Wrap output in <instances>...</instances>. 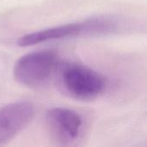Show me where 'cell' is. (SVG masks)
<instances>
[{
    "label": "cell",
    "instance_id": "7a4b0ae2",
    "mask_svg": "<svg viewBox=\"0 0 147 147\" xmlns=\"http://www.w3.org/2000/svg\"><path fill=\"white\" fill-rule=\"evenodd\" d=\"M58 54L54 51L41 50L22 56L15 64V80L24 86L36 88L45 84L57 71Z\"/></svg>",
    "mask_w": 147,
    "mask_h": 147
},
{
    "label": "cell",
    "instance_id": "5b68a950",
    "mask_svg": "<svg viewBox=\"0 0 147 147\" xmlns=\"http://www.w3.org/2000/svg\"><path fill=\"white\" fill-rule=\"evenodd\" d=\"M84 22L68 23L25 34L18 40L17 45L20 47H30L48 40H59L73 36H81L84 35Z\"/></svg>",
    "mask_w": 147,
    "mask_h": 147
},
{
    "label": "cell",
    "instance_id": "3957f363",
    "mask_svg": "<svg viewBox=\"0 0 147 147\" xmlns=\"http://www.w3.org/2000/svg\"><path fill=\"white\" fill-rule=\"evenodd\" d=\"M34 107L30 102L20 101L0 109V146L13 140L31 122Z\"/></svg>",
    "mask_w": 147,
    "mask_h": 147
},
{
    "label": "cell",
    "instance_id": "6da1fadb",
    "mask_svg": "<svg viewBox=\"0 0 147 147\" xmlns=\"http://www.w3.org/2000/svg\"><path fill=\"white\" fill-rule=\"evenodd\" d=\"M58 74L59 85L65 95L80 101H90L99 96L106 88L105 78L93 69L79 65L61 66Z\"/></svg>",
    "mask_w": 147,
    "mask_h": 147
},
{
    "label": "cell",
    "instance_id": "277c9868",
    "mask_svg": "<svg viewBox=\"0 0 147 147\" xmlns=\"http://www.w3.org/2000/svg\"><path fill=\"white\" fill-rule=\"evenodd\" d=\"M46 123L51 136L59 143L67 145L78 138L83 119L71 109L53 108L47 112Z\"/></svg>",
    "mask_w": 147,
    "mask_h": 147
}]
</instances>
